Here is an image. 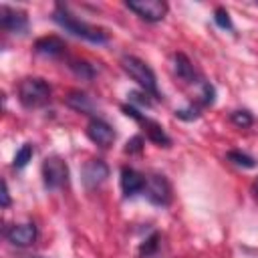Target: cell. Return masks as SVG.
I'll return each mask as SVG.
<instances>
[{
  "mask_svg": "<svg viewBox=\"0 0 258 258\" xmlns=\"http://www.w3.org/2000/svg\"><path fill=\"white\" fill-rule=\"evenodd\" d=\"M52 20H54L58 26H62L67 32H71V34H75V36H81V38H85V40H89V42L103 44V42L109 40V34H107L103 28H97V26H93V24H87V22L79 20V18H77L75 14H71L69 8L62 6V4H56L54 12H52Z\"/></svg>",
  "mask_w": 258,
  "mask_h": 258,
  "instance_id": "obj_1",
  "label": "cell"
},
{
  "mask_svg": "<svg viewBox=\"0 0 258 258\" xmlns=\"http://www.w3.org/2000/svg\"><path fill=\"white\" fill-rule=\"evenodd\" d=\"M121 67H123V71H125L145 93H149L151 97L159 99L157 81H155V75H153V71H151V67H149L147 62H143V60L137 58V56L125 54V56L121 58Z\"/></svg>",
  "mask_w": 258,
  "mask_h": 258,
  "instance_id": "obj_2",
  "label": "cell"
},
{
  "mask_svg": "<svg viewBox=\"0 0 258 258\" xmlns=\"http://www.w3.org/2000/svg\"><path fill=\"white\" fill-rule=\"evenodd\" d=\"M18 99L24 107H42L50 99V85L40 77H28L18 85Z\"/></svg>",
  "mask_w": 258,
  "mask_h": 258,
  "instance_id": "obj_3",
  "label": "cell"
},
{
  "mask_svg": "<svg viewBox=\"0 0 258 258\" xmlns=\"http://www.w3.org/2000/svg\"><path fill=\"white\" fill-rule=\"evenodd\" d=\"M42 177H44V185H46L48 189H58V187H62V185L67 183V179H69V167H67V163H64L60 157H56V155L46 157V159L42 161Z\"/></svg>",
  "mask_w": 258,
  "mask_h": 258,
  "instance_id": "obj_4",
  "label": "cell"
},
{
  "mask_svg": "<svg viewBox=\"0 0 258 258\" xmlns=\"http://www.w3.org/2000/svg\"><path fill=\"white\" fill-rule=\"evenodd\" d=\"M121 109L125 111L127 117L135 119L137 123H141V125L145 127V133H147V137H149L153 143H157V145H161V147H169V145H171V139L167 137V133L163 131V127H161L159 123L147 119L143 113H139V111H137L135 107H131V105H123Z\"/></svg>",
  "mask_w": 258,
  "mask_h": 258,
  "instance_id": "obj_5",
  "label": "cell"
},
{
  "mask_svg": "<svg viewBox=\"0 0 258 258\" xmlns=\"http://www.w3.org/2000/svg\"><path fill=\"white\" fill-rule=\"evenodd\" d=\"M125 6L147 22H159L167 12V4L161 0H131Z\"/></svg>",
  "mask_w": 258,
  "mask_h": 258,
  "instance_id": "obj_6",
  "label": "cell"
},
{
  "mask_svg": "<svg viewBox=\"0 0 258 258\" xmlns=\"http://www.w3.org/2000/svg\"><path fill=\"white\" fill-rule=\"evenodd\" d=\"M147 200L155 206H167L169 200H171V189H169V183L163 175H151L147 177V183H145V191Z\"/></svg>",
  "mask_w": 258,
  "mask_h": 258,
  "instance_id": "obj_7",
  "label": "cell"
},
{
  "mask_svg": "<svg viewBox=\"0 0 258 258\" xmlns=\"http://www.w3.org/2000/svg\"><path fill=\"white\" fill-rule=\"evenodd\" d=\"M0 26L8 32H24L28 28V18L26 12L18 10V8H10L6 4L0 6Z\"/></svg>",
  "mask_w": 258,
  "mask_h": 258,
  "instance_id": "obj_8",
  "label": "cell"
},
{
  "mask_svg": "<svg viewBox=\"0 0 258 258\" xmlns=\"http://www.w3.org/2000/svg\"><path fill=\"white\" fill-rule=\"evenodd\" d=\"M87 135L93 143H97L99 147H109L115 141V131L109 123H105L103 119L93 117L87 125Z\"/></svg>",
  "mask_w": 258,
  "mask_h": 258,
  "instance_id": "obj_9",
  "label": "cell"
},
{
  "mask_svg": "<svg viewBox=\"0 0 258 258\" xmlns=\"http://www.w3.org/2000/svg\"><path fill=\"white\" fill-rule=\"evenodd\" d=\"M145 183H147V179L139 171H135L133 167L121 169V189H123L125 198H133V196L145 191Z\"/></svg>",
  "mask_w": 258,
  "mask_h": 258,
  "instance_id": "obj_10",
  "label": "cell"
},
{
  "mask_svg": "<svg viewBox=\"0 0 258 258\" xmlns=\"http://www.w3.org/2000/svg\"><path fill=\"white\" fill-rule=\"evenodd\" d=\"M6 240L14 246H28L36 240V226L34 224H12L6 230Z\"/></svg>",
  "mask_w": 258,
  "mask_h": 258,
  "instance_id": "obj_11",
  "label": "cell"
},
{
  "mask_svg": "<svg viewBox=\"0 0 258 258\" xmlns=\"http://www.w3.org/2000/svg\"><path fill=\"white\" fill-rule=\"evenodd\" d=\"M107 175H109V167H107V163L101 161V159H91V161H87L85 167H83V183H85L87 187L99 185L101 181H105Z\"/></svg>",
  "mask_w": 258,
  "mask_h": 258,
  "instance_id": "obj_12",
  "label": "cell"
},
{
  "mask_svg": "<svg viewBox=\"0 0 258 258\" xmlns=\"http://www.w3.org/2000/svg\"><path fill=\"white\" fill-rule=\"evenodd\" d=\"M173 69H175V75L181 81H185V83H198V73H196L191 60L183 52H175L173 54Z\"/></svg>",
  "mask_w": 258,
  "mask_h": 258,
  "instance_id": "obj_13",
  "label": "cell"
},
{
  "mask_svg": "<svg viewBox=\"0 0 258 258\" xmlns=\"http://www.w3.org/2000/svg\"><path fill=\"white\" fill-rule=\"evenodd\" d=\"M34 48H36L38 54H44V56H58V54H62V50H64V42H62L58 36H42V38L36 40Z\"/></svg>",
  "mask_w": 258,
  "mask_h": 258,
  "instance_id": "obj_14",
  "label": "cell"
},
{
  "mask_svg": "<svg viewBox=\"0 0 258 258\" xmlns=\"http://www.w3.org/2000/svg\"><path fill=\"white\" fill-rule=\"evenodd\" d=\"M67 103L73 107V109H77V111H81V113H89L91 111V101H89V97L87 95H83V93H71L69 97H67Z\"/></svg>",
  "mask_w": 258,
  "mask_h": 258,
  "instance_id": "obj_15",
  "label": "cell"
},
{
  "mask_svg": "<svg viewBox=\"0 0 258 258\" xmlns=\"http://www.w3.org/2000/svg\"><path fill=\"white\" fill-rule=\"evenodd\" d=\"M32 153H34L32 145H30V143H24V145L16 151V155H14V167H16V169H22V167L32 159Z\"/></svg>",
  "mask_w": 258,
  "mask_h": 258,
  "instance_id": "obj_16",
  "label": "cell"
},
{
  "mask_svg": "<svg viewBox=\"0 0 258 258\" xmlns=\"http://www.w3.org/2000/svg\"><path fill=\"white\" fill-rule=\"evenodd\" d=\"M228 159H230L232 163L240 165V167H254V165H256V161H254L250 155L242 153V151H230V153H228Z\"/></svg>",
  "mask_w": 258,
  "mask_h": 258,
  "instance_id": "obj_17",
  "label": "cell"
},
{
  "mask_svg": "<svg viewBox=\"0 0 258 258\" xmlns=\"http://www.w3.org/2000/svg\"><path fill=\"white\" fill-rule=\"evenodd\" d=\"M230 119H232L234 125H238V127H242V129L252 125V115H250L248 111H234V113L230 115Z\"/></svg>",
  "mask_w": 258,
  "mask_h": 258,
  "instance_id": "obj_18",
  "label": "cell"
},
{
  "mask_svg": "<svg viewBox=\"0 0 258 258\" xmlns=\"http://www.w3.org/2000/svg\"><path fill=\"white\" fill-rule=\"evenodd\" d=\"M214 14H216L214 18H216L218 26H222V28H228V30L232 28V20H230V16H228L226 8H222V6H220V8H216V12H214Z\"/></svg>",
  "mask_w": 258,
  "mask_h": 258,
  "instance_id": "obj_19",
  "label": "cell"
},
{
  "mask_svg": "<svg viewBox=\"0 0 258 258\" xmlns=\"http://www.w3.org/2000/svg\"><path fill=\"white\" fill-rule=\"evenodd\" d=\"M157 240H159V236H157V234H153L151 238H147V240H145V244H141L139 254H141V256H149V254L157 248Z\"/></svg>",
  "mask_w": 258,
  "mask_h": 258,
  "instance_id": "obj_20",
  "label": "cell"
},
{
  "mask_svg": "<svg viewBox=\"0 0 258 258\" xmlns=\"http://www.w3.org/2000/svg\"><path fill=\"white\" fill-rule=\"evenodd\" d=\"M141 143H143L141 135H135L131 141H127V147H125V151H127V153H139V151H141Z\"/></svg>",
  "mask_w": 258,
  "mask_h": 258,
  "instance_id": "obj_21",
  "label": "cell"
},
{
  "mask_svg": "<svg viewBox=\"0 0 258 258\" xmlns=\"http://www.w3.org/2000/svg\"><path fill=\"white\" fill-rule=\"evenodd\" d=\"M73 69H75V73L77 75H83V77H93V71L89 69V64L87 62H75V64H71Z\"/></svg>",
  "mask_w": 258,
  "mask_h": 258,
  "instance_id": "obj_22",
  "label": "cell"
},
{
  "mask_svg": "<svg viewBox=\"0 0 258 258\" xmlns=\"http://www.w3.org/2000/svg\"><path fill=\"white\" fill-rule=\"evenodd\" d=\"M2 206L8 208L10 206V194H8V183L2 181Z\"/></svg>",
  "mask_w": 258,
  "mask_h": 258,
  "instance_id": "obj_23",
  "label": "cell"
},
{
  "mask_svg": "<svg viewBox=\"0 0 258 258\" xmlns=\"http://www.w3.org/2000/svg\"><path fill=\"white\" fill-rule=\"evenodd\" d=\"M250 189H252V194H254V198L258 200V177L252 181V185H250Z\"/></svg>",
  "mask_w": 258,
  "mask_h": 258,
  "instance_id": "obj_24",
  "label": "cell"
},
{
  "mask_svg": "<svg viewBox=\"0 0 258 258\" xmlns=\"http://www.w3.org/2000/svg\"><path fill=\"white\" fill-rule=\"evenodd\" d=\"M34 258H40V256H34Z\"/></svg>",
  "mask_w": 258,
  "mask_h": 258,
  "instance_id": "obj_25",
  "label": "cell"
}]
</instances>
